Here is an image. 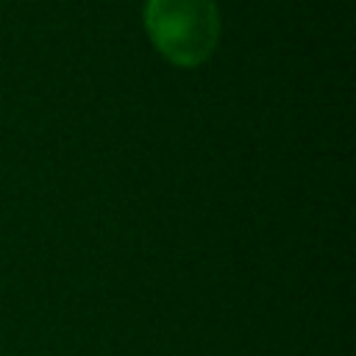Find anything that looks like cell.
Instances as JSON below:
<instances>
[{
	"mask_svg": "<svg viewBox=\"0 0 356 356\" xmlns=\"http://www.w3.org/2000/svg\"><path fill=\"white\" fill-rule=\"evenodd\" d=\"M147 28L159 50L178 61L195 64L209 56L217 39V14L211 0H150Z\"/></svg>",
	"mask_w": 356,
	"mask_h": 356,
	"instance_id": "6da1fadb",
	"label": "cell"
}]
</instances>
